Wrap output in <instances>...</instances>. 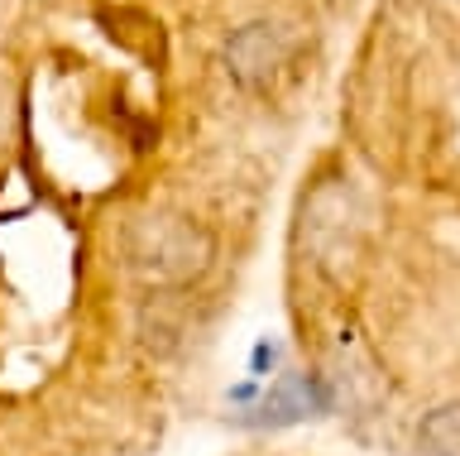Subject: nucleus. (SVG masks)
<instances>
[{
    "label": "nucleus",
    "mask_w": 460,
    "mask_h": 456,
    "mask_svg": "<svg viewBox=\"0 0 460 456\" xmlns=\"http://www.w3.org/2000/svg\"><path fill=\"white\" fill-rule=\"evenodd\" d=\"M427 456H460V404H446L437 408L431 418L422 423V433H417Z\"/></svg>",
    "instance_id": "2"
},
{
    "label": "nucleus",
    "mask_w": 460,
    "mask_h": 456,
    "mask_svg": "<svg viewBox=\"0 0 460 456\" xmlns=\"http://www.w3.org/2000/svg\"><path fill=\"white\" fill-rule=\"evenodd\" d=\"M326 404V398H322V389H316V384L312 380H288V384H279V389H273L269 398H264V404H259L254 413H250V418H244V423H250V427H279V423H297L302 418V413H312V408H322Z\"/></svg>",
    "instance_id": "1"
},
{
    "label": "nucleus",
    "mask_w": 460,
    "mask_h": 456,
    "mask_svg": "<svg viewBox=\"0 0 460 456\" xmlns=\"http://www.w3.org/2000/svg\"><path fill=\"white\" fill-rule=\"evenodd\" d=\"M273 361H279V351H273V346H259V351H254V375H264V365H273Z\"/></svg>",
    "instance_id": "3"
}]
</instances>
